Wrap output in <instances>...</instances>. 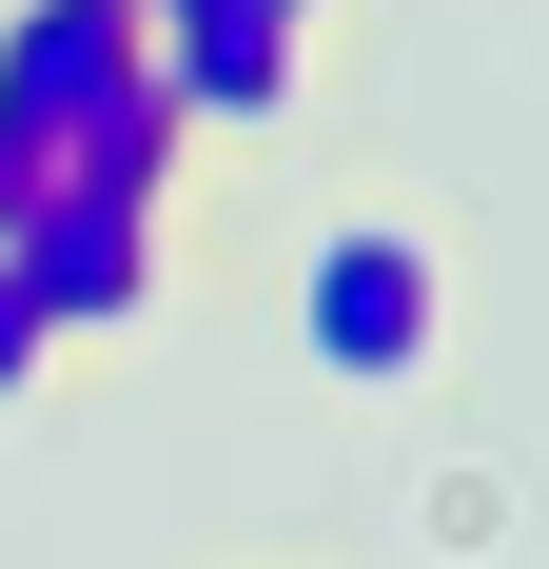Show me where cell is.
Segmentation results:
<instances>
[{
	"instance_id": "cell-1",
	"label": "cell",
	"mask_w": 549,
	"mask_h": 569,
	"mask_svg": "<svg viewBox=\"0 0 549 569\" xmlns=\"http://www.w3.org/2000/svg\"><path fill=\"white\" fill-rule=\"evenodd\" d=\"M0 118L79 177H158L197 158V118L158 99V40H138V0H0Z\"/></svg>"
},
{
	"instance_id": "cell-2",
	"label": "cell",
	"mask_w": 549,
	"mask_h": 569,
	"mask_svg": "<svg viewBox=\"0 0 549 569\" xmlns=\"http://www.w3.org/2000/svg\"><path fill=\"white\" fill-rule=\"evenodd\" d=\"M0 256H20V295H40L59 353H118V335H158V295H177V197H158V177H79V158H59L40 197L0 217Z\"/></svg>"
},
{
	"instance_id": "cell-3",
	"label": "cell",
	"mask_w": 549,
	"mask_h": 569,
	"mask_svg": "<svg viewBox=\"0 0 549 569\" xmlns=\"http://www.w3.org/2000/svg\"><path fill=\"white\" fill-rule=\"evenodd\" d=\"M295 353H315L333 393H412L451 353V256L412 217H333L315 256H295Z\"/></svg>"
},
{
	"instance_id": "cell-4",
	"label": "cell",
	"mask_w": 549,
	"mask_h": 569,
	"mask_svg": "<svg viewBox=\"0 0 549 569\" xmlns=\"http://www.w3.org/2000/svg\"><path fill=\"white\" fill-rule=\"evenodd\" d=\"M138 40H158V99L197 138H295V99H315V20L295 0H138Z\"/></svg>"
},
{
	"instance_id": "cell-5",
	"label": "cell",
	"mask_w": 549,
	"mask_h": 569,
	"mask_svg": "<svg viewBox=\"0 0 549 569\" xmlns=\"http://www.w3.org/2000/svg\"><path fill=\"white\" fill-rule=\"evenodd\" d=\"M40 373H59V335H40V295H20V256H0V412L40 393Z\"/></svg>"
},
{
	"instance_id": "cell-6",
	"label": "cell",
	"mask_w": 549,
	"mask_h": 569,
	"mask_svg": "<svg viewBox=\"0 0 549 569\" xmlns=\"http://www.w3.org/2000/svg\"><path fill=\"white\" fill-rule=\"evenodd\" d=\"M295 20H333V0H295Z\"/></svg>"
}]
</instances>
